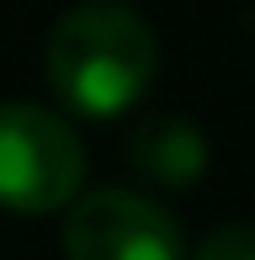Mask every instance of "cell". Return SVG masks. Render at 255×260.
Segmentation results:
<instances>
[{
  "instance_id": "obj_1",
  "label": "cell",
  "mask_w": 255,
  "mask_h": 260,
  "mask_svg": "<svg viewBox=\"0 0 255 260\" xmlns=\"http://www.w3.org/2000/svg\"><path fill=\"white\" fill-rule=\"evenodd\" d=\"M154 64H160V43L149 16L133 6H117V0L69 6L43 43L48 85L75 112H96V117L133 106L154 80Z\"/></svg>"
},
{
  "instance_id": "obj_2",
  "label": "cell",
  "mask_w": 255,
  "mask_h": 260,
  "mask_svg": "<svg viewBox=\"0 0 255 260\" xmlns=\"http://www.w3.org/2000/svg\"><path fill=\"white\" fill-rule=\"evenodd\" d=\"M85 186V144L43 101H0V202L16 212L69 207Z\"/></svg>"
},
{
  "instance_id": "obj_3",
  "label": "cell",
  "mask_w": 255,
  "mask_h": 260,
  "mask_svg": "<svg viewBox=\"0 0 255 260\" xmlns=\"http://www.w3.org/2000/svg\"><path fill=\"white\" fill-rule=\"evenodd\" d=\"M69 260H181V223L133 186H90L64 212Z\"/></svg>"
},
{
  "instance_id": "obj_4",
  "label": "cell",
  "mask_w": 255,
  "mask_h": 260,
  "mask_svg": "<svg viewBox=\"0 0 255 260\" xmlns=\"http://www.w3.org/2000/svg\"><path fill=\"white\" fill-rule=\"evenodd\" d=\"M122 154L138 175L160 186H192L207 170V133L186 112H149L128 127Z\"/></svg>"
},
{
  "instance_id": "obj_5",
  "label": "cell",
  "mask_w": 255,
  "mask_h": 260,
  "mask_svg": "<svg viewBox=\"0 0 255 260\" xmlns=\"http://www.w3.org/2000/svg\"><path fill=\"white\" fill-rule=\"evenodd\" d=\"M192 260H255V223H224L197 244Z\"/></svg>"
}]
</instances>
